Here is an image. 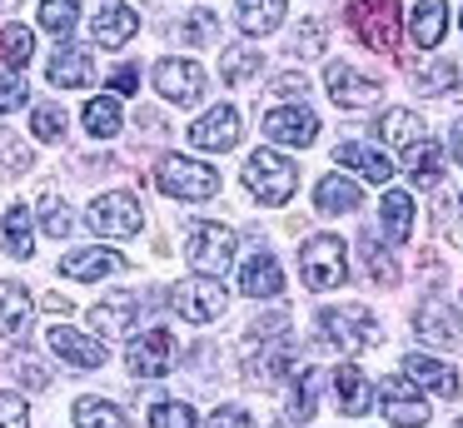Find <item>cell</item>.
Returning <instances> with one entry per match:
<instances>
[{"label":"cell","mask_w":463,"mask_h":428,"mask_svg":"<svg viewBox=\"0 0 463 428\" xmlns=\"http://www.w3.org/2000/svg\"><path fill=\"white\" fill-rule=\"evenodd\" d=\"M244 189H250L260 204H289L294 189H299V165L279 149H254L244 159Z\"/></svg>","instance_id":"1"},{"label":"cell","mask_w":463,"mask_h":428,"mask_svg":"<svg viewBox=\"0 0 463 428\" xmlns=\"http://www.w3.org/2000/svg\"><path fill=\"white\" fill-rule=\"evenodd\" d=\"M155 185L175 199H214L220 195V169H210L204 159H190V155H160Z\"/></svg>","instance_id":"2"},{"label":"cell","mask_w":463,"mask_h":428,"mask_svg":"<svg viewBox=\"0 0 463 428\" xmlns=\"http://www.w3.org/2000/svg\"><path fill=\"white\" fill-rule=\"evenodd\" d=\"M349 25H354V35H359L369 50L393 55V50H399L403 10H399V0H354V5H349Z\"/></svg>","instance_id":"3"},{"label":"cell","mask_w":463,"mask_h":428,"mask_svg":"<svg viewBox=\"0 0 463 428\" xmlns=\"http://www.w3.org/2000/svg\"><path fill=\"white\" fill-rule=\"evenodd\" d=\"M190 264H194V274H210V279H220L224 269L234 264V254H240V234H234L230 224H220V219H200V224L190 229Z\"/></svg>","instance_id":"4"},{"label":"cell","mask_w":463,"mask_h":428,"mask_svg":"<svg viewBox=\"0 0 463 428\" xmlns=\"http://www.w3.org/2000/svg\"><path fill=\"white\" fill-rule=\"evenodd\" d=\"M85 224L95 229V234L105 239H130L145 229V214H140V199L130 195V189H110V195L90 199V209H85Z\"/></svg>","instance_id":"5"},{"label":"cell","mask_w":463,"mask_h":428,"mask_svg":"<svg viewBox=\"0 0 463 428\" xmlns=\"http://www.w3.org/2000/svg\"><path fill=\"white\" fill-rule=\"evenodd\" d=\"M170 304H175V314L190 319V324H214V319L230 309V294H224L220 279L190 274V279H180V284L170 289Z\"/></svg>","instance_id":"6"},{"label":"cell","mask_w":463,"mask_h":428,"mask_svg":"<svg viewBox=\"0 0 463 428\" xmlns=\"http://www.w3.org/2000/svg\"><path fill=\"white\" fill-rule=\"evenodd\" d=\"M299 274L304 284L314 289V294H329V289H339L344 279H349V259H344V244L334 234H319L304 244L299 254Z\"/></svg>","instance_id":"7"},{"label":"cell","mask_w":463,"mask_h":428,"mask_svg":"<svg viewBox=\"0 0 463 428\" xmlns=\"http://www.w3.org/2000/svg\"><path fill=\"white\" fill-rule=\"evenodd\" d=\"M319 328L329 334L334 348H344V354H359V348H373V344H379V324H373V314H369V309H354V304L324 309V314H319Z\"/></svg>","instance_id":"8"},{"label":"cell","mask_w":463,"mask_h":428,"mask_svg":"<svg viewBox=\"0 0 463 428\" xmlns=\"http://www.w3.org/2000/svg\"><path fill=\"white\" fill-rule=\"evenodd\" d=\"M150 80H155V90H160L170 105H194V100L204 95V70L194 65L190 55H170V60H155V70H150Z\"/></svg>","instance_id":"9"},{"label":"cell","mask_w":463,"mask_h":428,"mask_svg":"<svg viewBox=\"0 0 463 428\" xmlns=\"http://www.w3.org/2000/svg\"><path fill=\"white\" fill-rule=\"evenodd\" d=\"M170 358H175V338L165 324L145 328V334H135L130 344H125V368H130L135 378H160L170 374Z\"/></svg>","instance_id":"10"},{"label":"cell","mask_w":463,"mask_h":428,"mask_svg":"<svg viewBox=\"0 0 463 428\" xmlns=\"http://www.w3.org/2000/svg\"><path fill=\"white\" fill-rule=\"evenodd\" d=\"M379 414L389 418L393 428H423L429 423V404H423V394L409 384V378H383L379 384Z\"/></svg>","instance_id":"11"},{"label":"cell","mask_w":463,"mask_h":428,"mask_svg":"<svg viewBox=\"0 0 463 428\" xmlns=\"http://www.w3.org/2000/svg\"><path fill=\"white\" fill-rule=\"evenodd\" d=\"M264 135H269L274 145H314L319 119H314V109L304 105V100H284V105H274L269 115H264Z\"/></svg>","instance_id":"12"},{"label":"cell","mask_w":463,"mask_h":428,"mask_svg":"<svg viewBox=\"0 0 463 428\" xmlns=\"http://www.w3.org/2000/svg\"><path fill=\"white\" fill-rule=\"evenodd\" d=\"M190 139H194V149H210V155L234 149V145H240V109H234V105L204 109V115L190 125Z\"/></svg>","instance_id":"13"},{"label":"cell","mask_w":463,"mask_h":428,"mask_svg":"<svg viewBox=\"0 0 463 428\" xmlns=\"http://www.w3.org/2000/svg\"><path fill=\"white\" fill-rule=\"evenodd\" d=\"M324 85H329V95L339 100L344 109H364V105H373V100H379V80L359 75L349 60H329V70H324Z\"/></svg>","instance_id":"14"},{"label":"cell","mask_w":463,"mask_h":428,"mask_svg":"<svg viewBox=\"0 0 463 428\" xmlns=\"http://www.w3.org/2000/svg\"><path fill=\"white\" fill-rule=\"evenodd\" d=\"M135 319H140V299L135 294H110L85 314V324H90V334H100V338H120V334L135 328Z\"/></svg>","instance_id":"15"},{"label":"cell","mask_w":463,"mask_h":428,"mask_svg":"<svg viewBox=\"0 0 463 428\" xmlns=\"http://www.w3.org/2000/svg\"><path fill=\"white\" fill-rule=\"evenodd\" d=\"M51 348L61 358H71L75 368H105V344L95 334H80V328H71V324H55L51 328Z\"/></svg>","instance_id":"16"},{"label":"cell","mask_w":463,"mask_h":428,"mask_svg":"<svg viewBox=\"0 0 463 428\" xmlns=\"http://www.w3.org/2000/svg\"><path fill=\"white\" fill-rule=\"evenodd\" d=\"M135 30H140V15H135L130 0H100V10H95V40L110 50H120L125 40H135Z\"/></svg>","instance_id":"17"},{"label":"cell","mask_w":463,"mask_h":428,"mask_svg":"<svg viewBox=\"0 0 463 428\" xmlns=\"http://www.w3.org/2000/svg\"><path fill=\"white\" fill-rule=\"evenodd\" d=\"M403 374H409V384L429 388V394H439V398H458V368L443 364V358L409 354V358H403Z\"/></svg>","instance_id":"18"},{"label":"cell","mask_w":463,"mask_h":428,"mask_svg":"<svg viewBox=\"0 0 463 428\" xmlns=\"http://www.w3.org/2000/svg\"><path fill=\"white\" fill-rule=\"evenodd\" d=\"M125 269V254H115V249H75V254L61 259V274L65 279H80V284H95V279H110Z\"/></svg>","instance_id":"19"},{"label":"cell","mask_w":463,"mask_h":428,"mask_svg":"<svg viewBox=\"0 0 463 428\" xmlns=\"http://www.w3.org/2000/svg\"><path fill=\"white\" fill-rule=\"evenodd\" d=\"M399 165H403V175H409L419 189H439L443 185V149L433 145V139H413V145H403Z\"/></svg>","instance_id":"20"},{"label":"cell","mask_w":463,"mask_h":428,"mask_svg":"<svg viewBox=\"0 0 463 428\" xmlns=\"http://www.w3.org/2000/svg\"><path fill=\"white\" fill-rule=\"evenodd\" d=\"M314 209H319V214H354V209H364L359 179H349V175H324L319 185H314Z\"/></svg>","instance_id":"21"},{"label":"cell","mask_w":463,"mask_h":428,"mask_svg":"<svg viewBox=\"0 0 463 428\" xmlns=\"http://www.w3.org/2000/svg\"><path fill=\"white\" fill-rule=\"evenodd\" d=\"M31 314H35V299L25 294V284L15 279H0V334L5 338H21L31 328Z\"/></svg>","instance_id":"22"},{"label":"cell","mask_w":463,"mask_h":428,"mask_svg":"<svg viewBox=\"0 0 463 428\" xmlns=\"http://www.w3.org/2000/svg\"><path fill=\"white\" fill-rule=\"evenodd\" d=\"M240 294H254V299L284 294V269H279V259H269V254L244 259V264H240Z\"/></svg>","instance_id":"23"},{"label":"cell","mask_w":463,"mask_h":428,"mask_svg":"<svg viewBox=\"0 0 463 428\" xmlns=\"http://www.w3.org/2000/svg\"><path fill=\"white\" fill-rule=\"evenodd\" d=\"M45 75H51L55 90H80V85H90V80H95V70H90V55H85V50L61 45L51 55V65H45Z\"/></svg>","instance_id":"24"},{"label":"cell","mask_w":463,"mask_h":428,"mask_svg":"<svg viewBox=\"0 0 463 428\" xmlns=\"http://www.w3.org/2000/svg\"><path fill=\"white\" fill-rule=\"evenodd\" d=\"M443 35H449V0H419L413 5V45L439 50Z\"/></svg>","instance_id":"25"},{"label":"cell","mask_w":463,"mask_h":428,"mask_svg":"<svg viewBox=\"0 0 463 428\" xmlns=\"http://www.w3.org/2000/svg\"><path fill=\"white\" fill-rule=\"evenodd\" d=\"M289 10V0H234V20L244 35H274Z\"/></svg>","instance_id":"26"},{"label":"cell","mask_w":463,"mask_h":428,"mask_svg":"<svg viewBox=\"0 0 463 428\" xmlns=\"http://www.w3.org/2000/svg\"><path fill=\"white\" fill-rule=\"evenodd\" d=\"M334 159H339V165H349V169H359L369 185H389V179H393V165H389V159H383L379 149H369V145H354V139L334 149Z\"/></svg>","instance_id":"27"},{"label":"cell","mask_w":463,"mask_h":428,"mask_svg":"<svg viewBox=\"0 0 463 428\" xmlns=\"http://www.w3.org/2000/svg\"><path fill=\"white\" fill-rule=\"evenodd\" d=\"M413 328H419V338H429V344H439V348H453V319H449V309L439 304V299H423L419 309H413Z\"/></svg>","instance_id":"28"},{"label":"cell","mask_w":463,"mask_h":428,"mask_svg":"<svg viewBox=\"0 0 463 428\" xmlns=\"http://www.w3.org/2000/svg\"><path fill=\"white\" fill-rule=\"evenodd\" d=\"M413 80H419V90L423 95H449L453 85H458V65H453L449 55H419L413 60Z\"/></svg>","instance_id":"29"},{"label":"cell","mask_w":463,"mask_h":428,"mask_svg":"<svg viewBox=\"0 0 463 428\" xmlns=\"http://www.w3.org/2000/svg\"><path fill=\"white\" fill-rule=\"evenodd\" d=\"M71 418H75V428H130L125 408L110 404V398H75Z\"/></svg>","instance_id":"30"},{"label":"cell","mask_w":463,"mask_h":428,"mask_svg":"<svg viewBox=\"0 0 463 428\" xmlns=\"http://www.w3.org/2000/svg\"><path fill=\"white\" fill-rule=\"evenodd\" d=\"M334 388H339L344 414H364V408H369V378H364L359 364H339V368H334Z\"/></svg>","instance_id":"31"},{"label":"cell","mask_w":463,"mask_h":428,"mask_svg":"<svg viewBox=\"0 0 463 428\" xmlns=\"http://www.w3.org/2000/svg\"><path fill=\"white\" fill-rule=\"evenodd\" d=\"M379 209H383V234H389L393 244H403V239L413 234V199L403 195V189H389Z\"/></svg>","instance_id":"32"},{"label":"cell","mask_w":463,"mask_h":428,"mask_svg":"<svg viewBox=\"0 0 463 428\" xmlns=\"http://www.w3.org/2000/svg\"><path fill=\"white\" fill-rule=\"evenodd\" d=\"M80 119H85V129H90V135H100V139H110V135H120V100L115 95H95L90 105L80 109Z\"/></svg>","instance_id":"33"},{"label":"cell","mask_w":463,"mask_h":428,"mask_svg":"<svg viewBox=\"0 0 463 428\" xmlns=\"http://www.w3.org/2000/svg\"><path fill=\"white\" fill-rule=\"evenodd\" d=\"M299 388H294V398H289V423H309L314 414H319V368H299Z\"/></svg>","instance_id":"34"},{"label":"cell","mask_w":463,"mask_h":428,"mask_svg":"<svg viewBox=\"0 0 463 428\" xmlns=\"http://www.w3.org/2000/svg\"><path fill=\"white\" fill-rule=\"evenodd\" d=\"M0 234H5V254L31 259V209L11 204V209H5V219H0Z\"/></svg>","instance_id":"35"},{"label":"cell","mask_w":463,"mask_h":428,"mask_svg":"<svg viewBox=\"0 0 463 428\" xmlns=\"http://www.w3.org/2000/svg\"><path fill=\"white\" fill-rule=\"evenodd\" d=\"M264 70V55L260 50H250V45H234V50H224V60H220V75H224V85H244V80H254Z\"/></svg>","instance_id":"36"},{"label":"cell","mask_w":463,"mask_h":428,"mask_svg":"<svg viewBox=\"0 0 463 428\" xmlns=\"http://www.w3.org/2000/svg\"><path fill=\"white\" fill-rule=\"evenodd\" d=\"M359 264L369 269V274L379 279V284H399V259H393L373 234H364V239H359Z\"/></svg>","instance_id":"37"},{"label":"cell","mask_w":463,"mask_h":428,"mask_svg":"<svg viewBox=\"0 0 463 428\" xmlns=\"http://www.w3.org/2000/svg\"><path fill=\"white\" fill-rule=\"evenodd\" d=\"M379 135L403 149V145H413V139H423V119L413 115V109H389V115H379Z\"/></svg>","instance_id":"38"},{"label":"cell","mask_w":463,"mask_h":428,"mask_svg":"<svg viewBox=\"0 0 463 428\" xmlns=\"http://www.w3.org/2000/svg\"><path fill=\"white\" fill-rule=\"evenodd\" d=\"M35 149L25 145L21 135H11V129H0V179H21L25 169H31Z\"/></svg>","instance_id":"39"},{"label":"cell","mask_w":463,"mask_h":428,"mask_svg":"<svg viewBox=\"0 0 463 428\" xmlns=\"http://www.w3.org/2000/svg\"><path fill=\"white\" fill-rule=\"evenodd\" d=\"M75 25H80V0H41V30L65 40Z\"/></svg>","instance_id":"40"},{"label":"cell","mask_w":463,"mask_h":428,"mask_svg":"<svg viewBox=\"0 0 463 428\" xmlns=\"http://www.w3.org/2000/svg\"><path fill=\"white\" fill-rule=\"evenodd\" d=\"M0 50H5V65H11V70H25V65H31V55H35V35L25 25H5V30H0Z\"/></svg>","instance_id":"41"},{"label":"cell","mask_w":463,"mask_h":428,"mask_svg":"<svg viewBox=\"0 0 463 428\" xmlns=\"http://www.w3.org/2000/svg\"><path fill=\"white\" fill-rule=\"evenodd\" d=\"M150 428H200V414L190 404H180V398H160L150 408Z\"/></svg>","instance_id":"42"},{"label":"cell","mask_w":463,"mask_h":428,"mask_svg":"<svg viewBox=\"0 0 463 428\" xmlns=\"http://www.w3.org/2000/svg\"><path fill=\"white\" fill-rule=\"evenodd\" d=\"M41 229L51 239H65L75 229V219H71V204H65L61 195H41Z\"/></svg>","instance_id":"43"},{"label":"cell","mask_w":463,"mask_h":428,"mask_svg":"<svg viewBox=\"0 0 463 428\" xmlns=\"http://www.w3.org/2000/svg\"><path fill=\"white\" fill-rule=\"evenodd\" d=\"M31 135H41L45 145L65 139V109H61V105H35V109H31Z\"/></svg>","instance_id":"44"},{"label":"cell","mask_w":463,"mask_h":428,"mask_svg":"<svg viewBox=\"0 0 463 428\" xmlns=\"http://www.w3.org/2000/svg\"><path fill=\"white\" fill-rule=\"evenodd\" d=\"M11 368L21 374L25 388H45V384H51V364L35 358V354H25V348H15V354H11Z\"/></svg>","instance_id":"45"},{"label":"cell","mask_w":463,"mask_h":428,"mask_svg":"<svg viewBox=\"0 0 463 428\" xmlns=\"http://www.w3.org/2000/svg\"><path fill=\"white\" fill-rule=\"evenodd\" d=\"M0 428H31V414H25L21 394H5L0 388Z\"/></svg>","instance_id":"46"},{"label":"cell","mask_w":463,"mask_h":428,"mask_svg":"<svg viewBox=\"0 0 463 428\" xmlns=\"http://www.w3.org/2000/svg\"><path fill=\"white\" fill-rule=\"evenodd\" d=\"M204 428H260V423H254V414H244V408L224 404V408H214V414L204 418Z\"/></svg>","instance_id":"47"},{"label":"cell","mask_w":463,"mask_h":428,"mask_svg":"<svg viewBox=\"0 0 463 428\" xmlns=\"http://www.w3.org/2000/svg\"><path fill=\"white\" fill-rule=\"evenodd\" d=\"M180 40H190V45H194V40H200V45H204V40H214V15H204V10H194V15L180 25Z\"/></svg>","instance_id":"48"},{"label":"cell","mask_w":463,"mask_h":428,"mask_svg":"<svg viewBox=\"0 0 463 428\" xmlns=\"http://www.w3.org/2000/svg\"><path fill=\"white\" fill-rule=\"evenodd\" d=\"M25 105V80L21 75H5L0 80V115H11V109Z\"/></svg>","instance_id":"49"},{"label":"cell","mask_w":463,"mask_h":428,"mask_svg":"<svg viewBox=\"0 0 463 428\" xmlns=\"http://www.w3.org/2000/svg\"><path fill=\"white\" fill-rule=\"evenodd\" d=\"M274 95L299 100V95H309V80H304V75H279V80H274Z\"/></svg>","instance_id":"50"},{"label":"cell","mask_w":463,"mask_h":428,"mask_svg":"<svg viewBox=\"0 0 463 428\" xmlns=\"http://www.w3.org/2000/svg\"><path fill=\"white\" fill-rule=\"evenodd\" d=\"M135 80H140V75H135V65H115L110 90H115V95H130V90H135Z\"/></svg>","instance_id":"51"},{"label":"cell","mask_w":463,"mask_h":428,"mask_svg":"<svg viewBox=\"0 0 463 428\" xmlns=\"http://www.w3.org/2000/svg\"><path fill=\"white\" fill-rule=\"evenodd\" d=\"M41 304H45V309H55V314H65V309H71V299H65V294H45Z\"/></svg>","instance_id":"52"},{"label":"cell","mask_w":463,"mask_h":428,"mask_svg":"<svg viewBox=\"0 0 463 428\" xmlns=\"http://www.w3.org/2000/svg\"><path fill=\"white\" fill-rule=\"evenodd\" d=\"M453 159H458V165H463V119H458V125H453Z\"/></svg>","instance_id":"53"},{"label":"cell","mask_w":463,"mask_h":428,"mask_svg":"<svg viewBox=\"0 0 463 428\" xmlns=\"http://www.w3.org/2000/svg\"><path fill=\"white\" fill-rule=\"evenodd\" d=\"M11 5H21V0H0V10H11Z\"/></svg>","instance_id":"54"},{"label":"cell","mask_w":463,"mask_h":428,"mask_svg":"<svg viewBox=\"0 0 463 428\" xmlns=\"http://www.w3.org/2000/svg\"><path fill=\"white\" fill-rule=\"evenodd\" d=\"M458 428H463V418H458Z\"/></svg>","instance_id":"55"}]
</instances>
